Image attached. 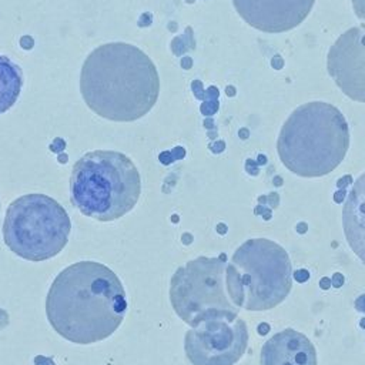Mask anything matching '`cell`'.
Here are the masks:
<instances>
[{"label": "cell", "instance_id": "cell-1", "mask_svg": "<svg viewBox=\"0 0 365 365\" xmlns=\"http://www.w3.org/2000/svg\"><path fill=\"white\" fill-rule=\"evenodd\" d=\"M123 282L107 265L78 261L57 274L46 298V315L64 339L88 345L108 338L123 322Z\"/></svg>", "mask_w": 365, "mask_h": 365}, {"label": "cell", "instance_id": "cell-2", "mask_svg": "<svg viewBox=\"0 0 365 365\" xmlns=\"http://www.w3.org/2000/svg\"><path fill=\"white\" fill-rule=\"evenodd\" d=\"M87 107L110 121H135L157 103L160 77L153 60L138 47L114 41L94 48L80 73Z\"/></svg>", "mask_w": 365, "mask_h": 365}, {"label": "cell", "instance_id": "cell-3", "mask_svg": "<svg viewBox=\"0 0 365 365\" xmlns=\"http://www.w3.org/2000/svg\"><path fill=\"white\" fill-rule=\"evenodd\" d=\"M349 147V128L344 114L325 101L297 107L281 127L277 151L281 163L304 178L334 171Z\"/></svg>", "mask_w": 365, "mask_h": 365}, {"label": "cell", "instance_id": "cell-4", "mask_svg": "<svg viewBox=\"0 0 365 365\" xmlns=\"http://www.w3.org/2000/svg\"><path fill=\"white\" fill-rule=\"evenodd\" d=\"M140 194V173L120 151H90L73 165L70 198L86 217L101 222L118 220L135 207Z\"/></svg>", "mask_w": 365, "mask_h": 365}, {"label": "cell", "instance_id": "cell-5", "mask_svg": "<svg viewBox=\"0 0 365 365\" xmlns=\"http://www.w3.org/2000/svg\"><path fill=\"white\" fill-rule=\"evenodd\" d=\"M231 301L247 311H267L281 304L292 287L288 252L268 238L241 244L225 269Z\"/></svg>", "mask_w": 365, "mask_h": 365}, {"label": "cell", "instance_id": "cell-6", "mask_svg": "<svg viewBox=\"0 0 365 365\" xmlns=\"http://www.w3.org/2000/svg\"><path fill=\"white\" fill-rule=\"evenodd\" d=\"M71 221L64 207L46 194H26L10 202L3 240L23 259L40 262L60 254L68 242Z\"/></svg>", "mask_w": 365, "mask_h": 365}, {"label": "cell", "instance_id": "cell-7", "mask_svg": "<svg viewBox=\"0 0 365 365\" xmlns=\"http://www.w3.org/2000/svg\"><path fill=\"white\" fill-rule=\"evenodd\" d=\"M227 264L224 254L197 257L174 271L170 302L174 312L191 328L208 318L238 314L240 308L227 291Z\"/></svg>", "mask_w": 365, "mask_h": 365}, {"label": "cell", "instance_id": "cell-8", "mask_svg": "<svg viewBox=\"0 0 365 365\" xmlns=\"http://www.w3.org/2000/svg\"><path fill=\"white\" fill-rule=\"evenodd\" d=\"M247 344L248 329L238 314L208 318L184 336V351L192 365H234Z\"/></svg>", "mask_w": 365, "mask_h": 365}, {"label": "cell", "instance_id": "cell-9", "mask_svg": "<svg viewBox=\"0 0 365 365\" xmlns=\"http://www.w3.org/2000/svg\"><path fill=\"white\" fill-rule=\"evenodd\" d=\"M327 68L346 97L365 103V24L348 29L335 40L327 56Z\"/></svg>", "mask_w": 365, "mask_h": 365}, {"label": "cell", "instance_id": "cell-10", "mask_svg": "<svg viewBox=\"0 0 365 365\" xmlns=\"http://www.w3.org/2000/svg\"><path fill=\"white\" fill-rule=\"evenodd\" d=\"M315 0H232L240 17L265 33H282L299 26Z\"/></svg>", "mask_w": 365, "mask_h": 365}, {"label": "cell", "instance_id": "cell-11", "mask_svg": "<svg viewBox=\"0 0 365 365\" xmlns=\"http://www.w3.org/2000/svg\"><path fill=\"white\" fill-rule=\"evenodd\" d=\"M259 365H317V351L304 334L287 328L262 345Z\"/></svg>", "mask_w": 365, "mask_h": 365}, {"label": "cell", "instance_id": "cell-12", "mask_svg": "<svg viewBox=\"0 0 365 365\" xmlns=\"http://www.w3.org/2000/svg\"><path fill=\"white\" fill-rule=\"evenodd\" d=\"M342 225L351 250L365 264V173L356 178L345 200Z\"/></svg>", "mask_w": 365, "mask_h": 365}, {"label": "cell", "instance_id": "cell-13", "mask_svg": "<svg viewBox=\"0 0 365 365\" xmlns=\"http://www.w3.org/2000/svg\"><path fill=\"white\" fill-rule=\"evenodd\" d=\"M23 71L9 57L0 54V114L9 111L20 97Z\"/></svg>", "mask_w": 365, "mask_h": 365}, {"label": "cell", "instance_id": "cell-14", "mask_svg": "<svg viewBox=\"0 0 365 365\" xmlns=\"http://www.w3.org/2000/svg\"><path fill=\"white\" fill-rule=\"evenodd\" d=\"M351 3L356 17H359L361 20H365V0H351Z\"/></svg>", "mask_w": 365, "mask_h": 365}, {"label": "cell", "instance_id": "cell-15", "mask_svg": "<svg viewBox=\"0 0 365 365\" xmlns=\"http://www.w3.org/2000/svg\"><path fill=\"white\" fill-rule=\"evenodd\" d=\"M308 278H309V272H308L307 269H298V271L295 272V279H297L298 282H305Z\"/></svg>", "mask_w": 365, "mask_h": 365}, {"label": "cell", "instance_id": "cell-16", "mask_svg": "<svg viewBox=\"0 0 365 365\" xmlns=\"http://www.w3.org/2000/svg\"><path fill=\"white\" fill-rule=\"evenodd\" d=\"M342 284H344V277H342L339 272L334 274V277H332V285H334L335 288H338V287H341Z\"/></svg>", "mask_w": 365, "mask_h": 365}, {"label": "cell", "instance_id": "cell-17", "mask_svg": "<svg viewBox=\"0 0 365 365\" xmlns=\"http://www.w3.org/2000/svg\"><path fill=\"white\" fill-rule=\"evenodd\" d=\"M355 307H356V309H358V311L365 312V294H364V295H361V297L355 301Z\"/></svg>", "mask_w": 365, "mask_h": 365}, {"label": "cell", "instance_id": "cell-18", "mask_svg": "<svg viewBox=\"0 0 365 365\" xmlns=\"http://www.w3.org/2000/svg\"><path fill=\"white\" fill-rule=\"evenodd\" d=\"M319 285H321L324 289H327V288L331 285V281H329L328 278H322L321 282H319Z\"/></svg>", "mask_w": 365, "mask_h": 365}, {"label": "cell", "instance_id": "cell-19", "mask_svg": "<svg viewBox=\"0 0 365 365\" xmlns=\"http://www.w3.org/2000/svg\"><path fill=\"white\" fill-rule=\"evenodd\" d=\"M304 227H305V225H304V224H301V225H299V228H298V230H299V231H301V232H304V230H305V228H304Z\"/></svg>", "mask_w": 365, "mask_h": 365}, {"label": "cell", "instance_id": "cell-20", "mask_svg": "<svg viewBox=\"0 0 365 365\" xmlns=\"http://www.w3.org/2000/svg\"><path fill=\"white\" fill-rule=\"evenodd\" d=\"M361 327H362V328H365V318L361 321Z\"/></svg>", "mask_w": 365, "mask_h": 365}]
</instances>
